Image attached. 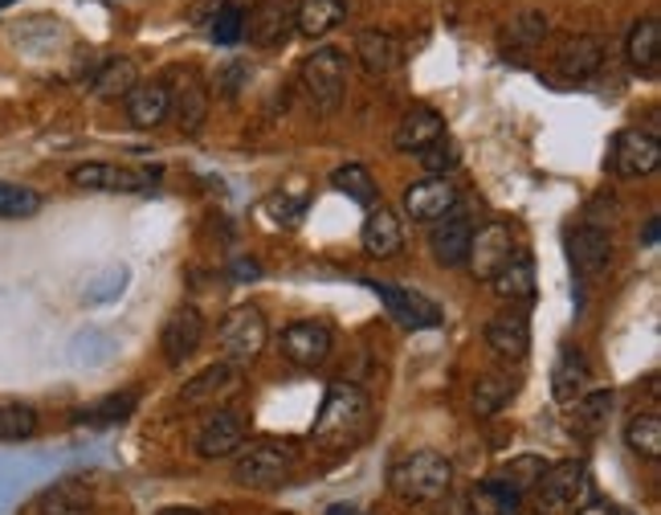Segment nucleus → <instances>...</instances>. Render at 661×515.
Here are the masks:
<instances>
[{
  "label": "nucleus",
  "instance_id": "f257e3e1",
  "mask_svg": "<svg viewBox=\"0 0 661 515\" xmlns=\"http://www.w3.org/2000/svg\"><path fill=\"white\" fill-rule=\"evenodd\" d=\"M368 430H371L368 393L359 389V385H352V381H335L327 389V401L319 409V418H315L310 437L331 446V450H352V446H359L368 437Z\"/></svg>",
  "mask_w": 661,
  "mask_h": 515
},
{
  "label": "nucleus",
  "instance_id": "f03ea898",
  "mask_svg": "<svg viewBox=\"0 0 661 515\" xmlns=\"http://www.w3.org/2000/svg\"><path fill=\"white\" fill-rule=\"evenodd\" d=\"M388 487L404 503H437L453 491V463L437 450H413L392 463Z\"/></svg>",
  "mask_w": 661,
  "mask_h": 515
},
{
  "label": "nucleus",
  "instance_id": "7ed1b4c3",
  "mask_svg": "<svg viewBox=\"0 0 661 515\" xmlns=\"http://www.w3.org/2000/svg\"><path fill=\"white\" fill-rule=\"evenodd\" d=\"M294 475V450L286 442L262 437L233 454V479L241 487H282Z\"/></svg>",
  "mask_w": 661,
  "mask_h": 515
},
{
  "label": "nucleus",
  "instance_id": "20e7f679",
  "mask_svg": "<svg viewBox=\"0 0 661 515\" xmlns=\"http://www.w3.org/2000/svg\"><path fill=\"white\" fill-rule=\"evenodd\" d=\"M216 340H221V348H225V364H249V360H258V352L265 348V340H270V328H265V315L262 307H253V303H246V307H233L229 315H225V324H221V331H216Z\"/></svg>",
  "mask_w": 661,
  "mask_h": 515
},
{
  "label": "nucleus",
  "instance_id": "39448f33",
  "mask_svg": "<svg viewBox=\"0 0 661 515\" xmlns=\"http://www.w3.org/2000/svg\"><path fill=\"white\" fill-rule=\"evenodd\" d=\"M535 500L543 512H564V507H580V503L592 500V479H588L585 463H555L539 475L535 483Z\"/></svg>",
  "mask_w": 661,
  "mask_h": 515
},
{
  "label": "nucleus",
  "instance_id": "423d86ee",
  "mask_svg": "<svg viewBox=\"0 0 661 515\" xmlns=\"http://www.w3.org/2000/svg\"><path fill=\"white\" fill-rule=\"evenodd\" d=\"M364 286H371V291L380 295V303H385L388 315L397 319L400 328L433 331V328H441V319H446V312H441L429 295L413 291V286H400V282H364Z\"/></svg>",
  "mask_w": 661,
  "mask_h": 515
},
{
  "label": "nucleus",
  "instance_id": "0eeeda50",
  "mask_svg": "<svg viewBox=\"0 0 661 515\" xmlns=\"http://www.w3.org/2000/svg\"><path fill=\"white\" fill-rule=\"evenodd\" d=\"M658 164H661V140L653 131H641V127L616 131L613 148H609V168H613V176L637 180V176L658 172Z\"/></svg>",
  "mask_w": 661,
  "mask_h": 515
},
{
  "label": "nucleus",
  "instance_id": "6e6552de",
  "mask_svg": "<svg viewBox=\"0 0 661 515\" xmlns=\"http://www.w3.org/2000/svg\"><path fill=\"white\" fill-rule=\"evenodd\" d=\"M303 86H307L315 107H323V110L339 107L343 86H347V58L331 46L307 54V62H303Z\"/></svg>",
  "mask_w": 661,
  "mask_h": 515
},
{
  "label": "nucleus",
  "instance_id": "1a4fd4ad",
  "mask_svg": "<svg viewBox=\"0 0 661 515\" xmlns=\"http://www.w3.org/2000/svg\"><path fill=\"white\" fill-rule=\"evenodd\" d=\"M160 180L155 168H123V164H78L70 168V185L82 192H147Z\"/></svg>",
  "mask_w": 661,
  "mask_h": 515
},
{
  "label": "nucleus",
  "instance_id": "9d476101",
  "mask_svg": "<svg viewBox=\"0 0 661 515\" xmlns=\"http://www.w3.org/2000/svg\"><path fill=\"white\" fill-rule=\"evenodd\" d=\"M278 348L298 368H319L331 356V348H335V331L327 328L323 319H294V324L282 328Z\"/></svg>",
  "mask_w": 661,
  "mask_h": 515
},
{
  "label": "nucleus",
  "instance_id": "9b49d317",
  "mask_svg": "<svg viewBox=\"0 0 661 515\" xmlns=\"http://www.w3.org/2000/svg\"><path fill=\"white\" fill-rule=\"evenodd\" d=\"M249 425L237 409H213L197 430V454L200 458H225L246 446Z\"/></svg>",
  "mask_w": 661,
  "mask_h": 515
},
{
  "label": "nucleus",
  "instance_id": "f8f14e48",
  "mask_svg": "<svg viewBox=\"0 0 661 515\" xmlns=\"http://www.w3.org/2000/svg\"><path fill=\"white\" fill-rule=\"evenodd\" d=\"M510 254H515V234H510V225H503V221H491V225H482V230L470 237L465 266H470V274H474V279L491 282L494 270L510 262Z\"/></svg>",
  "mask_w": 661,
  "mask_h": 515
},
{
  "label": "nucleus",
  "instance_id": "ddd939ff",
  "mask_svg": "<svg viewBox=\"0 0 661 515\" xmlns=\"http://www.w3.org/2000/svg\"><path fill=\"white\" fill-rule=\"evenodd\" d=\"M458 209V188L446 176H421L404 188V218L409 221H441Z\"/></svg>",
  "mask_w": 661,
  "mask_h": 515
},
{
  "label": "nucleus",
  "instance_id": "4468645a",
  "mask_svg": "<svg viewBox=\"0 0 661 515\" xmlns=\"http://www.w3.org/2000/svg\"><path fill=\"white\" fill-rule=\"evenodd\" d=\"M294 33V9L286 0H258L246 13V30L241 37H249L258 49H274L282 46Z\"/></svg>",
  "mask_w": 661,
  "mask_h": 515
},
{
  "label": "nucleus",
  "instance_id": "2eb2a0df",
  "mask_svg": "<svg viewBox=\"0 0 661 515\" xmlns=\"http://www.w3.org/2000/svg\"><path fill=\"white\" fill-rule=\"evenodd\" d=\"M200 340H204V315H200L192 303L176 307V312L168 315L164 331H160V348H164V360H168L172 368L185 364V360L200 348Z\"/></svg>",
  "mask_w": 661,
  "mask_h": 515
},
{
  "label": "nucleus",
  "instance_id": "dca6fc26",
  "mask_svg": "<svg viewBox=\"0 0 661 515\" xmlns=\"http://www.w3.org/2000/svg\"><path fill=\"white\" fill-rule=\"evenodd\" d=\"M168 115H176L180 131L197 136L204 119H209V86L200 82L197 70H180L176 91H168Z\"/></svg>",
  "mask_w": 661,
  "mask_h": 515
},
{
  "label": "nucleus",
  "instance_id": "f3484780",
  "mask_svg": "<svg viewBox=\"0 0 661 515\" xmlns=\"http://www.w3.org/2000/svg\"><path fill=\"white\" fill-rule=\"evenodd\" d=\"M568 258L580 279H597V274H604L613 266V237L604 234L600 225H580L568 237Z\"/></svg>",
  "mask_w": 661,
  "mask_h": 515
},
{
  "label": "nucleus",
  "instance_id": "a211bd4d",
  "mask_svg": "<svg viewBox=\"0 0 661 515\" xmlns=\"http://www.w3.org/2000/svg\"><path fill=\"white\" fill-rule=\"evenodd\" d=\"M470 237H474V225L462 218V213H446L441 221H433L429 230V254L437 266H465V254H470Z\"/></svg>",
  "mask_w": 661,
  "mask_h": 515
},
{
  "label": "nucleus",
  "instance_id": "6ab92c4d",
  "mask_svg": "<svg viewBox=\"0 0 661 515\" xmlns=\"http://www.w3.org/2000/svg\"><path fill=\"white\" fill-rule=\"evenodd\" d=\"M437 140H446V119L433 107H425V103L404 110L397 124V136H392V143H397L400 152H425Z\"/></svg>",
  "mask_w": 661,
  "mask_h": 515
},
{
  "label": "nucleus",
  "instance_id": "aec40b11",
  "mask_svg": "<svg viewBox=\"0 0 661 515\" xmlns=\"http://www.w3.org/2000/svg\"><path fill=\"white\" fill-rule=\"evenodd\" d=\"M588 381H592V368L580 348H559L555 356V368H552V397L555 406H576L580 397L588 393Z\"/></svg>",
  "mask_w": 661,
  "mask_h": 515
},
{
  "label": "nucleus",
  "instance_id": "412c9836",
  "mask_svg": "<svg viewBox=\"0 0 661 515\" xmlns=\"http://www.w3.org/2000/svg\"><path fill=\"white\" fill-rule=\"evenodd\" d=\"M486 343H491L494 356L503 360H523L531 352V324H527L523 312H498L486 324Z\"/></svg>",
  "mask_w": 661,
  "mask_h": 515
},
{
  "label": "nucleus",
  "instance_id": "4be33fe9",
  "mask_svg": "<svg viewBox=\"0 0 661 515\" xmlns=\"http://www.w3.org/2000/svg\"><path fill=\"white\" fill-rule=\"evenodd\" d=\"M359 242H364V250H368L371 258H392V254H400V246H404V225H400L397 209L371 204L368 221H364V230H359Z\"/></svg>",
  "mask_w": 661,
  "mask_h": 515
},
{
  "label": "nucleus",
  "instance_id": "5701e85b",
  "mask_svg": "<svg viewBox=\"0 0 661 515\" xmlns=\"http://www.w3.org/2000/svg\"><path fill=\"white\" fill-rule=\"evenodd\" d=\"M127 119L139 127V131H152L168 119V86L164 82H135L123 98Z\"/></svg>",
  "mask_w": 661,
  "mask_h": 515
},
{
  "label": "nucleus",
  "instance_id": "b1692460",
  "mask_svg": "<svg viewBox=\"0 0 661 515\" xmlns=\"http://www.w3.org/2000/svg\"><path fill=\"white\" fill-rule=\"evenodd\" d=\"M600 62H604V46H600V37H568L564 46H559V54H555V66H559V74L568 82H585L592 79L600 70Z\"/></svg>",
  "mask_w": 661,
  "mask_h": 515
},
{
  "label": "nucleus",
  "instance_id": "393cba45",
  "mask_svg": "<svg viewBox=\"0 0 661 515\" xmlns=\"http://www.w3.org/2000/svg\"><path fill=\"white\" fill-rule=\"evenodd\" d=\"M625 58H629V66L637 74H646V79L658 74V58H661V21L658 16H641V21L633 25L629 37H625Z\"/></svg>",
  "mask_w": 661,
  "mask_h": 515
},
{
  "label": "nucleus",
  "instance_id": "a878e982",
  "mask_svg": "<svg viewBox=\"0 0 661 515\" xmlns=\"http://www.w3.org/2000/svg\"><path fill=\"white\" fill-rule=\"evenodd\" d=\"M491 286H494V295L503 299V303H527V299L535 295V262L527 258V254H510V262L507 266H498L494 270V279H491Z\"/></svg>",
  "mask_w": 661,
  "mask_h": 515
},
{
  "label": "nucleus",
  "instance_id": "bb28decb",
  "mask_svg": "<svg viewBox=\"0 0 661 515\" xmlns=\"http://www.w3.org/2000/svg\"><path fill=\"white\" fill-rule=\"evenodd\" d=\"M94 512V491L91 483L82 479H66V483H54L37 500V515H91Z\"/></svg>",
  "mask_w": 661,
  "mask_h": 515
},
{
  "label": "nucleus",
  "instance_id": "cd10ccee",
  "mask_svg": "<svg viewBox=\"0 0 661 515\" xmlns=\"http://www.w3.org/2000/svg\"><path fill=\"white\" fill-rule=\"evenodd\" d=\"M343 21H347V0H298L294 9V30L303 37H323Z\"/></svg>",
  "mask_w": 661,
  "mask_h": 515
},
{
  "label": "nucleus",
  "instance_id": "c85d7f7f",
  "mask_svg": "<svg viewBox=\"0 0 661 515\" xmlns=\"http://www.w3.org/2000/svg\"><path fill=\"white\" fill-rule=\"evenodd\" d=\"M241 385V368L237 364H209L200 376H192L185 389V406H200V401H213V397H221V393H233Z\"/></svg>",
  "mask_w": 661,
  "mask_h": 515
},
{
  "label": "nucleus",
  "instance_id": "c756f323",
  "mask_svg": "<svg viewBox=\"0 0 661 515\" xmlns=\"http://www.w3.org/2000/svg\"><path fill=\"white\" fill-rule=\"evenodd\" d=\"M355 58H359V66L368 70V74H388L392 66L400 62V49H397V42L388 37V33H380V30H364L359 37H355Z\"/></svg>",
  "mask_w": 661,
  "mask_h": 515
},
{
  "label": "nucleus",
  "instance_id": "7c9ffc66",
  "mask_svg": "<svg viewBox=\"0 0 661 515\" xmlns=\"http://www.w3.org/2000/svg\"><path fill=\"white\" fill-rule=\"evenodd\" d=\"M139 82V70H135V62L131 58H107V62L98 66V74H94V94L98 98H127V91L135 86Z\"/></svg>",
  "mask_w": 661,
  "mask_h": 515
},
{
  "label": "nucleus",
  "instance_id": "2f4dec72",
  "mask_svg": "<svg viewBox=\"0 0 661 515\" xmlns=\"http://www.w3.org/2000/svg\"><path fill=\"white\" fill-rule=\"evenodd\" d=\"M515 397V381L507 373H486L474 381V409L477 418H494L498 409Z\"/></svg>",
  "mask_w": 661,
  "mask_h": 515
},
{
  "label": "nucleus",
  "instance_id": "473e14b6",
  "mask_svg": "<svg viewBox=\"0 0 661 515\" xmlns=\"http://www.w3.org/2000/svg\"><path fill=\"white\" fill-rule=\"evenodd\" d=\"M139 406V393L135 389H123V393H110V397H103V401H94L91 409H82L78 418L91 425H119L127 422L131 413H135Z\"/></svg>",
  "mask_w": 661,
  "mask_h": 515
},
{
  "label": "nucleus",
  "instance_id": "72a5a7b5",
  "mask_svg": "<svg viewBox=\"0 0 661 515\" xmlns=\"http://www.w3.org/2000/svg\"><path fill=\"white\" fill-rule=\"evenodd\" d=\"M625 442H629L633 454H641V458H661V418L658 413H637L629 418L625 425Z\"/></svg>",
  "mask_w": 661,
  "mask_h": 515
},
{
  "label": "nucleus",
  "instance_id": "f704fd0d",
  "mask_svg": "<svg viewBox=\"0 0 661 515\" xmlns=\"http://www.w3.org/2000/svg\"><path fill=\"white\" fill-rule=\"evenodd\" d=\"M331 185L343 192V197H352L355 204H364L371 209L376 204V180H371V172L364 164H343V168L331 172Z\"/></svg>",
  "mask_w": 661,
  "mask_h": 515
},
{
  "label": "nucleus",
  "instance_id": "c9c22d12",
  "mask_svg": "<svg viewBox=\"0 0 661 515\" xmlns=\"http://www.w3.org/2000/svg\"><path fill=\"white\" fill-rule=\"evenodd\" d=\"M616 397L613 389H597V393H585L580 401H576V430L580 434H597L609 425V413H613Z\"/></svg>",
  "mask_w": 661,
  "mask_h": 515
},
{
  "label": "nucleus",
  "instance_id": "e433bc0d",
  "mask_svg": "<svg viewBox=\"0 0 661 515\" xmlns=\"http://www.w3.org/2000/svg\"><path fill=\"white\" fill-rule=\"evenodd\" d=\"M37 434V409L25 401H0V442H21Z\"/></svg>",
  "mask_w": 661,
  "mask_h": 515
},
{
  "label": "nucleus",
  "instance_id": "4c0bfd02",
  "mask_svg": "<svg viewBox=\"0 0 661 515\" xmlns=\"http://www.w3.org/2000/svg\"><path fill=\"white\" fill-rule=\"evenodd\" d=\"M209 25H213L216 46H237V42H241V30H246V9L233 4V0H225V4H216V13Z\"/></svg>",
  "mask_w": 661,
  "mask_h": 515
},
{
  "label": "nucleus",
  "instance_id": "58836bf2",
  "mask_svg": "<svg viewBox=\"0 0 661 515\" xmlns=\"http://www.w3.org/2000/svg\"><path fill=\"white\" fill-rule=\"evenodd\" d=\"M42 209V197L25 185L0 180V218H33Z\"/></svg>",
  "mask_w": 661,
  "mask_h": 515
},
{
  "label": "nucleus",
  "instance_id": "ea45409f",
  "mask_svg": "<svg viewBox=\"0 0 661 515\" xmlns=\"http://www.w3.org/2000/svg\"><path fill=\"white\" fill-rule=\"evenodd\" d=\"M543 37H547V16H543V13H519L507 25V33H503V42H507V46H515V49L539 46Z\"/></svg>",
  "mask_w": 661,
  "mask_h": 515
},
{
  "label": "nucleus",
  "instance_id": "a19ab883",
  "mask_svg": "<svg viewBox=\"0 0 661 515\" xmlns=\"http://www.w3.org/2000/svg\"><path fill=\"white\" fill-rule=\"evenodd\" d=\"M543 470H547V463H543V458H535V454H523V458L507 463L498 479L523 495V491H535V483H539V475H543Z\"/></svg>",
  "mask_w": 661,
  "mask_h": 515
},
{
  "label": "nucleus",
  "instance_id": "79ce46f5",
  "mask_svg": "<svg viewBox=\"0 0 661 515\" xmlns=\"http://www.w3.org/2000/svg\"><path fill=\"white\" fill-rule=\"evenodd\" d=\"M421 164H425V172H429V176H446V172H453L458 164H462V156H458V148H453V143L437 140V143H429V148L421 152Z\"/></svg>",
  "mask_w": 661,
  "mask_h": 515
},
{
  "label": "nucleus",
  "instance_id": "37998d69",
  "mask_svg": "<svg viewBox=\"0 0 661 515\" xmlns=\"http://www.w3.org/2000/svg\"><path fill=\"white\" fill-rule=\"evenodd\" d=\"M437 503H441V507H437V515H477L470 495H441Z\"/></svg>",
  "mask_w": 661,
  "mask_h": 515
},
{
  "label": "nucleus",
  "instance_id": "c03bdc74",
  "mask_svg": "<svg viewBox=\"0 0 661 515\" xmlns=\"http://www.w3.org/2000/svg\"><path fill=\"white\" fill-rule=\"evenodd\" d=\"M241 74H249L246 66H229V70H225V79L216 82V86L225 91V98H237V91H241Z\"/></svg>",
  "mask_w": 661,
  "mask_h": 515
},
{
  "label": "nucleus",
  "instance_id": "a18cd8bd",
  "mask_svg": "<svg viewBox=\"0 0 661 515\" xmlns=\"http://www.w3.org/2000/svg\"><path fill=\"white\" fill-rule=\"evenodd\" d=\"M576 515H621L613 507V503H604V500H588V503H580L576 507Z\"/></svg>",
  "mask_w": 661,
  "mask_h": 515
},
{
  "label": "nucleus",
  "instance_id": "49530a36",
  "mask_svg": "<svg viewBox=\"0 0 661 515\" xmlns=\"http://www.w3.org/2000/svg\"><path fill=\"white\" fill-rule=\"evenodd\" d=\"M233 274H237V279H258L262 270H258V262H237L233 266Z\"/></svg>",
  "mask_w": 661,
  "mask_h": 515
},
{
  "label": "nucleus",
  "instance_id": "de8ad7c7",
  "mask_svg": "<svg viewBox=\"0 0 661 515\" xmlns=\"http://www.w3.org/2000/svg\"><path fill=\"white\" fill-rule=\"evenodd\" d=\"M653 242H658V218L646 225V246H653Z\"/></svg>",
  "mask_w": 661,
  "mask_h": 515
},
{
  "label": "nucleus",
  "instance_id": "09e8293b",
  "mask_svg": "<svg viewBox=\"0 0 661 515\" xmlns=\"http://www.w3.org/2000/svg\"><path fill=\"white\" fill-rule=\"evenodd\" d=\"M160 515H200L197 507H164Z\"/></svg>",
  "mask_w": 661,
  "mask_h": 515
},
{
  "label": "nucleus",
  "instance_id": "8fccbe9b",
  "mask_svg": "<svg viewBox=\"0 0 661 515\" xmlns=\"http://www.w3.org/2000/svg\"><path fill=\"white\" fill-rule=\"evenodd\" d=\"M327 515H359V512H355V507H347V503H335V507H331Z\"/></svg>",
  "mask_w": 661,
  "mask_h": 515
},
{
  "label": "nucleus",
  "instance_id": "3c124183",
  "mask_svg": "<svg viewBox=\"0 0 661 515\" xmlns=\"http://www.w3.org/2000/svg\"><path fill=\"white\" fill-rule=\"evenodd\" d=\"M9 4H16V0H0V13H4V9H9Z\"/></svg>",
  "mask_w": 661,
  "mask_h": 515
},
{
  "label": "nucleus",
  "instance_id": "603ef678",
  "mask_svg": "<svg viewBox=\"0 0 661 515\" xmlns=\"http://www.w3.org/2000/svg\"><path fill=\"white\" fill-rule=\"evenodd\" d=\"M621 515H625V512H621Z\"/></svg>",
  "mask_w": 661,
  "mask_h": 515
}]
</instances>
